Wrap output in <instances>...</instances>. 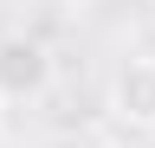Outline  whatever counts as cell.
I'll list each match as a JSON object with an SVG mask.
<instances>
[{"mask_svg":"<svg viewBox=\"0 0 155 148\" xmlns=\"http://www.w3.org/2000/svg\"><path fill=\"white\" fill-rule=\"evenodd\" d=\"M52 84V52L32 32H0V103H32Z\"/></svg>","mask_w":155,"mask_h":148,"instance_id":"6da1fadb","label":"cell"},{"mask_svg":"<svg viewBox=\"0 0 155 148\" xmlns=\"http://www.w3.org/2000/svg\"><path fill=\"white\" fill-rule=\"evenodd\" d=\"M110 116L123 129L155 135V58H123L110 77Z\"/></svg>","mask_w":155,"mask_h":148,"instance_id":"7a4b0ae2","label":"cell"},{"mask_svg":"<svg viewBox=\"0 0 155 148\" xmlns=\"http://www.w3.org/2000/svg\"><path fill=\"white\" fill-rule=\"evenodd\" d=\"M0 148H13V142H7V129H0Z\"/></svg>","mask_w":155,"mask_h":148,"instance_id":"3957f363","label":"cell"},{"mask_svg":"<svg viewBox=\"0 0 155 148\" xmlns=\"http://www.w3.org/2000/svg\"><path fill=\"white\" fill-rule=\"evenodd\" d=\"M142 148H155V135H149V142H142Z\"/></svg>","mask_w":155,"mask_h":148,"instance_id":"277c9868","label":"cell"}]
</instances>
